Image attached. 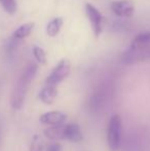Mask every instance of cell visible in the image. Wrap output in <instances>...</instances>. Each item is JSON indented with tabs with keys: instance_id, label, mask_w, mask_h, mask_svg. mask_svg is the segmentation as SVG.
Segmentation results:
<instances>
[{
	"instance_id": "6da1fadb",
	"label": "cell",
	"mask_w": 150,
	"mask_h": 151,
	"mask_svg": "<svg viewBox=\"0 0 150 151\" xmlns=\"http://www.w3.org/2000/svg\"><path fill=\"white\" fill-rule=\"evenodd\" d=\"M38 66L36 64H30L25 68L23 73L17 80L10 97V105L14 110H21L23 108L27 93L31 86V82L36 76Z\"/></svg>"
},
{
	"instance_id": "7a4b0ae2",
	"label": "cell",
	"mask_w": 150,
	"mask_h": 151,
	"mask_svg": "<svg viewBox=\"0 0 150 151\" xmlns=\"http://www.w3.org/2000/svg\"><path fill=\"white\" fill-rule=\"evenodd\" d=\"M122 141V121L119 115L114 114L110 117L107 127V143L111 151H117Z\"/></svg>"
},
{
	"instance_id": "3957f363",
	"label": "cell",
	"mask_w": 150,
	"mask_h": 151,
	"mask_svg": "<svg viewBox=\"0 0 150 151\" xmlns=\"http://www.w3.org/2000/svg\"><path fill=\"white\" fill-rule=\"evenodd\" d=\"M150 60V46L145 47H130L122 52L120 61L124 65H135Z\"/></svg>"
},
{
	"instance_id": "277c9868",
	"label": "cell",
	"mask_w": 150,
	"mask_h": 151,
	"mask_svg": "<svg viewBox=\"0 0 150 151\" xmlns=\"http://www.w3.org/2000/svg\"><path fill=\"white\" fill-rule=\"evenodd\" d=\"M109 88L105 84H101L94 93H92L88 102V107L93 114H97L103 110L108 102Z\"/></svg>"
},
{
	"instance_id": "5b68a950",
	"label": "cell",
	"mask_w": 150,
	"mask_h": 151,
	"mask_svg": "<svg viewBox=\"0 0 150 151\" xmlns=\"http://www.w3.org/2000/svg\"><path fill=\"white\" fill-rule=\"evenodd\" d=\"M70 74V63L67 60H62L58 63V65L54 68L50 74L45 80V84L57 86L65 80Z\"/></svg>"
},
{
	"instance_id": "8992f818",
	"label": "cell",
	"mask_w": 150,
	"mask_h": 151,
	"mask_svg": "<svg viewBox=\"0 0 150 151\" xmlns=\"http://www.w3.org/2000/svg\"><path fill=\"white\" fill-rule=\"evenodd\" d=\"M85 14L90 23L95 36L99 37L103 30V17L101 12L90 3L85 4Z\"/></svg>"
},
{
	"instance_id": "52a82bcc",
	"label": "cell",
	"mask_w": 150,
	"mask_h": 151,
	"mask_svg": "<svg viewBox=\"0 0 150 151\" xmlns=\"http://www.w3.org/2000/svg\"><path fill=\"white\" fill-rule=\"evenodd\" d=\"M111 10L118 17L128 18L134 14L135 6L131 0H115L111 2Z\"/></svg>"
},
{
	"instance_id": "ba28073f",
	"label": "cell",
	"mask_w": 150,
	"mask_h": 151,
	"mask_svg": "<svg viewBox=\"0 0 150 151\" xmlns=\"http://www.w3.org/2000/svg\"><path fill=\"white\" fill-rule=\"evenodd\" d=\"M67 119V115L61 111H48L40 116V122L46 125H60L64 124Z\"/></svg>"
},
{
	"instance_id": "9c48e42d",
	"label": "cell",
	"mask_w": 150,
	"mask_h": 151,
	"mask_svg": "<svg viewBox=\"0 0 150 151\" xmlns=\"http://www.w3.org/2000/svg\"><path fill=\"white\" fill-rule=\"evenodd\" d=\"M64 136L65 139L73 142V143H79L83 140V135L80 127L77 123H68L65 124L64 127Z\"/></svg>"
},
{
	"instance_id": "30bf717a",
	"label": "cell",
	"mask_w": 150,
	"mask_h": 151,
	"mask_svg": "<svg viewBox=\"0 0 150 151\" xmlns=\"http://www.w3.org/2000/svg\"><path fill=\"white\" fill-rule=\"evenodd\" d=\"M57 95H58V88L57 86L44 84V86L39 93V99L42 103L46 104V105H50L54 103Z\"/></svg>"
},
{
	"instance_id": "8fae6325",
	"label": "cell",
	"mask_w": 150,
	"mask_h": 151,
	"mask_svg": "<svg viewBox=\"0 0 150 151\" xmlns=\"http://www.w3.org/2000/svg\"><path fill=\"white\" fill-rule=\"evenodd\" d=\"M64 127L65 124H60V125H52L44 129V136L47 138L50 141H60V140L65 139L64 136Z\"/></svg>"
},
{
	"instance_id": "7c38bea8",
	"label": "cell",
	"mask_w": 150,
	"mask_h": 151,
	"mask_svg": "<svg viewBox=\"0 0 150 151\" xmlns=\"http://www.w3.org/2000/svg\"><path fill=\"white\" fill-rule=\"evenodd\" d=\"M35 24L34 23H26V24L21 25L20 27L14 30V34H12V38L16 40H22L24 38L28 37L31 34V32L33 31Z\"/></svg>"
},
{
	"instance_id": "4fadbf2b",
	"label": "cell",
	"mask_w": 150,
	"mask_h": 151,
	"mask_svg": "<svg viewBox=\"0 0 150 151\" xmlns=\"http://www.w3.org/2000/svg\"><path fill=\"white\" fill-rule=\"evenodd\" d=\"M132 47H145L150 46V31L142 32L136 35L131 43Z\"/></svg>"
},
{
	"instance_id": "5bb4252c",
	"label": "cell",
	"mask_w": 150,
	"mask_h": 151,
	"mask_svg": "<svg viewBox=\"0 0 150 151\" xmlns=\"http://www.w3.org/2000/svg\"><path fill=\"white\" fill-rule=\"evenodd\" d=\"M63 25L62 18H55L54 20L50 21V23L46 26V33L50 37H55L58 35L61 30V27Z\"/></svg>"
},
{
	"instance_id": "9a60e30c",
	"label": "cell",
	"mask_w": 150,
	"mask_h": 151,
	"mask_svg": "<svg viewBox=\"0 0 150 151\" xmlns=\"http://www.w3.org/2000/svg\"><path fill=\"white\" fill-rule=\"evenodd\" d=\"M33 56H34L35 60L37 61V63L41 64V65H45L46 64V54L40 46L34 45L32 48Z\"/></svg>"
},
{
	"instance_id": "2e32d148",
	"label": "cell",
	"mask_w": 150,
	"mask_h": 151,
	"mask_svg": "<svg viewBox=\"0 0 150 151\" xmlns=\"http://www.w3.org/2000/svg\"><path fill=\"white\" fill-rule=\"evenodd\" d=\"M0 4L7 14H14L17 12V0H0Z\"/></svg>"
},
{
	"instance_id": "e0dca14e",
	"label": "cell",
	"mask_w": 150,
	"mask_h": 151,
	"mask_svg": "<svg viewBox=\"0 0 150 151\" xmlns=\"http://www.w3.org/2000/svg\"><path fill=\"white\" fill-rule=\"evenodd\" d=\"M42 150H43V144H42L41 139L38 136H34L29 151H42Z\"/></svg>"
},
{
	"instance_id": "ac0fdd59",
	"label": "cell",
	"mask_w": 150,
	"mask_h": 151,
	"mask_svg": "<svg viewBox=\"0 0 150 151\" xmlns=\"http://www.w3.org/2000/svg\"><path fill=\"white\" fill-rule=\"evenodd\" d=\"M46 151H62V145L58 142H55L46 148Z\"/></svg>"
}]
</instances>
